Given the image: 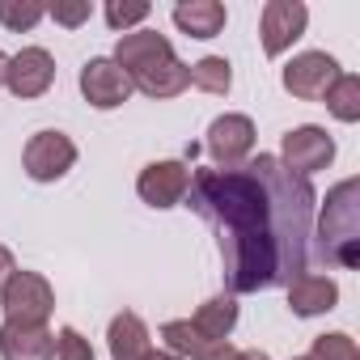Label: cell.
<instances>
[{"instance_id":"obj_1","label":"cell","mask_w":360,"mask_h":360,"mask_svg":"<svg viewBox=\"0 0 360 360\" xmlns=\"http://www.w3.org/2000/svg\"><path fill=\"white\" fill-rule=\"evenodd\" d=\"M187 200L217 229L229 297L288 288L309 271L318 195L309 178L288 174L271 153L238 169H191Z\"/></svg>"},{"instance_id":"obj_2","label":"cell","mask_w":360,"mask_h":360,"mask_svg":"<svg viewBox=\"0 0 360 360\" xmlns=\"http://www.w3.org/2000/svg\"><path fill=\"white\" fill-rule=\"evenodd\" d=\"M110 60L127 72L131 89H140L153 102H165V98H178L183 89H191V64L178 60L174 43L165 34H157V30H127V34H119Z\"/></svg>"},{"instance_id":"obj_3","label":"cell","mask_w":360,"mask_h":360,"mask_svg":"<svg viewBox=\"0 0 360 360\" xmlns=\"http://www.w3.org/2000/svg\"><path fill=\"white\" fill-rule=\"evenodd\" d=\"M309 263H322V267L360 263V178H343L339 187L326 191V204L309 242Z\"/></svg>"},{"instance_id":"obj_4","label":"cell","mask_w":360,"mask_h":360,"mask_svg":"<svg viewBox=\"0 0 360 360\" xmlns=\"http://www.w3.org/2000/svg\"><path fill=\"white\" fill-rule=\"evenodd\" d=\"M51 309H56V288L39 271H18L9 280L5 297H0L5 322H22V326H47Z\"/></svg>"},{"instance_id":"obj_5","label":"cell","mask_w":360,"mask_h":360,"mask_svg":"<svg viewBox=\"0 0 360 360\" xmlns=\"http://www.w3.org/2000/svg\"><path fill=\"white\" fill-rule=\"evenodd\" d=\"M276 161H280L288 174L309 178V174H318V169H326V165L335 161V140H330L326 127H318V123H301V127L284 131V140H280V157H276Z\"/></svg>"},{"instance_id":"obj_6","label":"cell","mask_w":360,"mask_h":360,"mask_svg":"<svg viewBox=\"0 0 360 360\" xmlns=\"http://www.w3.org/2000/svg\"><path fill=\"white\" fill-rule=\"evenodd\" d=\"M339 60L335 56H326V51H301V56H292L288 64H284V72H280V85L292 94V98H301V102H322L326 98V89L339 81Z\"/></svg>"},{"instance_id":"obj_7","label":"cell","mask_w":360,"mask_h":360,"mask_svg":"<svg viewBox=\"0 0 360 360\" xmlns=\"http://www.w3.org/2000/svg\"><path fill=\"white\" fill-rule=\"evenodd\" d=\"M204 148L212 157V169L246 165L255 157V119L250 115H221V119H212Z\"/></svg>"},{"instance_id":"obj_8","label":"cell","mask_w":360,"mask_h":360,"mask_svg":"<svg viewBox=\"0 0 360 360\" xmlns=\"http://www.w3.org/2000/svg\"><path fill=\"white\" fill-rule=\"evenodd\" d=\"M187 191H191V165L187 161H148L136 178V195L157 212L178 208L187 200Z\"/></svg>"},{"instance_id":"obj_9","label":"cell","mask_w":360,"mask_h":360,"mask_svg":"<svg viewBox=\"0 0 360 360\" xmlns=\"http://www.w3.org/2000/svg\"><path fill=\"white\" fill-rule=\"evenodd\" d=\"M22 165H26V174L34 183H60V178L77 165V144L64 131H34L26 153H22Z\"/></svg>"},{"instance_id":"obj_10","label":"cell","mask_w":360,"mask_h":360,"mask_svg":"<svg viewBox=\"0 0 360 360\" xmlns=\"http://www.w3.org/2000/svg\"><path fill=\"white\" fill-rule=\"evenodd\" d=\"M5 85L13 98L30 102V98H43L51 85H56V60L47 47H22L18 56H9L5 64Z\"/></svg>"},{"instance_id":"obj_11","label":"cell","mask_w":360,"mask_h":360,"mask_svg":"<svg viewBox=\"0 0 360 360\" xmlns=\"http://www.w3.org/2000/svg\"><path fill=\"white\" fill-rule=\"evenodd\" d=\"M309 26V9L301 0H267L263 5V18H259V34H263V51L276 60L284 56Z\"/></svg>"},{"instance_id":"obj_12","label":"cell","mask_w":360,"mask_h":360,"mask_svg":"<svg viewBox=\"0 0 360 360\" xmlns=\"http://www.w3.org/2000/svg\"><path fill=\"white\" fill-rule=\"evenodd\" d=\"M81 94H85V102H89L94 110H115V106H123L136 89H131L127 72H123L110 56H94V60H85V68H81Z\"/></svg>"},{"instance_id":"obj_13","label":"cell","mask_w":360,"mask_h":360,"mask_svg":"<svg viewBox=\"0 0 360 360\" xmlns=\"http://www.w3.org/2000/svg\"><path fill=\"white\" fill-rule=\"evenodd\" d=\"M161 339H165V352H174L178 360H229V356H233V343H229V339L204 335L191 318L165 322V326H161Z\"/></svg>"},{"instance_id":"obj_14","label":"cell","mask_w":360,"mask_h":360,"mask_svg":"<svg viewBox=\"0 0 360 360\" xmlns=\"http://www.w3.org/2000/svg\"><path fill=\"white\" fill-rule=\"evenodd\" d=\"M0 360H56V335L47 326H0Z\"/></svg>"},{"instance_id":"obj_15","label":"cell","mask_w":360,"mask_h":360,"mask_svg":"<svg viewBox=\"0 0 360 360\" xmlns=\"http://www.w3.org/2000/svg\"><path fill=\"white\" fill-rule=\"evenodd\" d=\"M335 305H339V284L330 276L305 271V276H297L288 284V309L297 318H318V314H330Z\"/></svg>"},{"instance_id":"obj_16","label":"cell","mask_w":360,"mask_h":360,"mask_svg":"<svg viewBox=\"0 0 360 360\" xmlns=\"http://www.w3.org/2000/svg\"><path fill=\"white\" fill-rule=\"evenodd\" d=\"M106 343H110V360H148V356H153L148 326H144V318L131 314V309H123V314L110 318Z\"/></svg>"},{"instance_id":"obj_17","label":"cell","mask_w":360,"mask_h":360,"mask_svg":"<svg viewBox=\"0 0 360 360\" xmlns=\"http://www.w3.org/2000/svg\"><path fill=\"white\" fill-rule=\"evenodd\" d=\"M229 13L221 0H183V5H174V26L191 34V39H217L225 30Z\"/></svg>"},{"instance_id":"obj_18","label":"cell","mask_w":360,"mask_h":360,"mask_svg":"<svg viewBox=\"0 0 360 360\" xmlns=\"http://www.w3.org/2000/svg\"><path fill=\"white\" fill-rule=\"evenodd\" d=\"M204 335H212V339H229L233 335V326H238V301L229 297V292H221V297H208L200 309H195V318H191Z\"/></svg>"},{"instance_id":"obj_19","label":"cell","mask_w":360,"mask_h":360,"mask_svg":"<svg viewBox=\"0 0 360 360\" xmlns=\"http://www.w3.org/2000/svg\"><path fill=\"white\" fill-rule=\"evenodd\" d=\"M191 85L200 94H217L221 98V94L233 89V64L225 56H204V60L191 64Z\"/></svg>"},{"instance_id":"obj_20","label":"cell","mask_w":360,"mask_h":360,"mask_svg":"<svg viewBox=\"0 0 360 360\" xmlns=\"http://www.w3.org/2000/svg\"><path fill=\"white\" fill-rule=\"evenodd\" d=\"M326 110L339 119V123H356L360 119V77L356 72H339V81L326 89Z\"/></svg>"},{"instance_id":"obj_21","label":"cell","mask_w":360,"mask_h":360,"mask_svg":"<svg viewBox=\"0 0 360 360\" xmlns=\"http://www.w3.org/2000/svg\"><path fill=\"white\" fill-rule=\"evenodd\" d=\"M47 18V5H39V0H0V26L5 30H34L39 22Z\"/></svg>"},{"instance_id":"obj_22","label":"cell","mask_w":360,"mask_h":360,"mask_svg":"<svg viewBox=\"0 0 360 360\" xmlns=\"http://www.w3.org/2000/svg\"><path fill=\"white\" fill-rule=\"evenodd\" d=\"M309 360H360V347H356V339H352V335L330 330V335H318V339H314Z\"/></svg>"},{"instance_id":"obj_23","label":"cell","mask_w":360,"mask_h":360,"mask_svg":"<svg viewBox=\"0 0 360 360\" xmlns=\"http://www.w3.org/2000/svg\"><path fill=\"white\" fill-rule=\"evenodd\" d=\"M148 13H153L148 0H110V5H106V26L127 34V30H131V26H140Z\"/></svg>"},{"instance_id":"obj_24","label":"cell","mask_w":360,"mask_h":360,"mask_svg":"<svg viewBox=\"0 0 360 360\" xmlns=\"http://www.w3.org/2000/svg\"><path fill=\"white\" fill-rule=\"evenodd\" d=\"M56 360H94V347H89V339L77 326H60V335H56Z\"/></svg>"},{"instance_id":"obj_25","label":"cell","mask_w":360,"mask_h":360,"mask_svg":"<svg viewBox=\"0 0 360 360\" xmlns=\"http://www.w3.org/2000/svg\"><path fill=\"white\" fill-rule=\"evenodd\" d=\"M47 13H51L64 30H77V26H85V22L94 18V5H89V0H56Z\"/></svg>"},{"instance_id":"obj_26","label":"cell","mask_w":360,"mask_h":360,"mask_svg":"<svg viewBox=\"0 0 360 360\" xmlns=\"http://www.w3.org/2000/svg\"><path fill=\"white\" fill-rule=\"evenodd\" d=\"M18 276V259H13V250L0 242V297H5V288H9V280Z\"/></svg>"},{"instance_id":"obj_27","label":"cell","mask_w":360,"mask_h":360,"mask_svg":"<svg viewBox=\"0 0 360 360\" xmlns=\"http://www.w3.org/2000/svg\"><path fill=\"white\" fill-rule=\"evenodd\" d=\"M229 360H271V356H267V352H259V347H255V352H233V356H229Z\"/></svg>"},{"instance_id":"obj_28","label":"cell","mask_w":360,"mask_h":360,"mask_svg":"<svg viewBox=\"0 0 360 360\" xmlns=\"http://www.w3.org/2000/svg\"><path fill=\"white\" fill-rule=\"evenodd\" d=\"M148 360H178V356H174V352H153Z\"/></svg>"},{"instance_id":"obj_29","label":"cell","mask_w":360,"mask_h":360,"mask_svg":"<svg viewBox=\"0 0 360 360\" xmlns=\"http://www.w3.org/2000/svg\"><path fill=\"white\" fill-rule=\"evenodd\" d=\"M5 64H9V56H5V51H0V85H5Z\"/></svg>"},{"instance_id":"obj_30","label":"cell","mask_w":360,"mask_h":360,"mask_svg":"<svg viewBox=\"0 0 360 360\" xmlns=\"http://www.w3.org/2000/svg\"><path fill=\"white\" fill-rule=\"evenodd\" d=\"M292 360H309V356H292Z\"/></svg>"}]
</instances>
